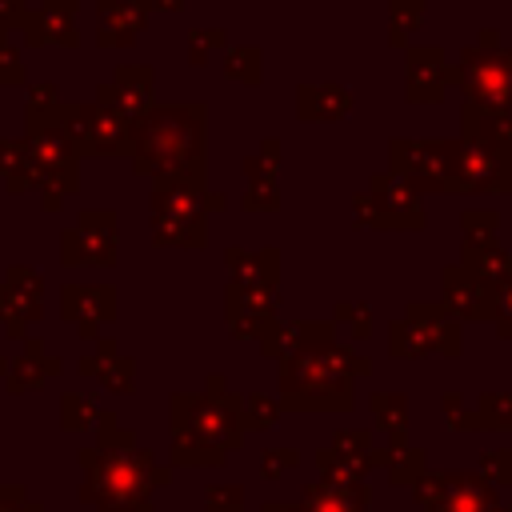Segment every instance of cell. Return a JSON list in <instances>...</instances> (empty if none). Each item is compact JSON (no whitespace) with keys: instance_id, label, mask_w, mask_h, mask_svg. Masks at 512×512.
Segmentation results:
<instances>
[{"instance_id":"8","label":"cell","mask_w":512,"mask_h":512,"mask_svg":"<svg viewBox=\"0 0 512 512\" xmlns=\"http://www.w3.org/2000/svg\"><path fill=\"white\" fill-rule=\"evenodd\" d=\"M28 12H24V0H0V32L8 28V24H16V20H24Z\"/></svg>"},{"instance_id":"7","label":"cell","mask_w":512,"mask_h":512,"mask_svg":"<svg viewBox=\"0 0 512 512\" xmlns=\"http://www.w3.org/2000/svg\"><path fill=\"white\" fill-rule=\"evenodd\" d=\"M256 60H260L256 48H244V52L232 48V52H228V72H240V68H244V72H248V84H252V76H256Z\"/></svg>"},{"instance_id":"5","label":"cell","mask_w":512,"mask_h":512,"mask_svg":"<svg viewBox=\"0 0 512 512\" xmlns=\"http://www.w3.org/2000/svg\"><path fill=\"white\" fill-rule=\"evenodd\" d=\"M116 88H108L104 96L116 100V112H132L140 104H148V68H120L116 72Z\"/></svg>"},{"instance_id":"4","label":"cell","mask_w":512,"mask_h":512,"mask_svg":"<svg viewBox=\"0 0 512 512\" xmlns=\"http://www.w3.org/2000/svg\"><path fill=\"white\" fill-rule=\"evenodd\" d=\"M424 84H432V92L440 96V88H444V56H440V48L408 52V92H412V100H428Z\"/></svg>"},{"instance_id":"9","label":"cell","mask_w":512,"mask_h":512,"mask_svg":"<svg viewBox=\"0 0 512 512\" xmlns=\"http://www.w3.org/2000/svg\"><path fill=\"white\" fill-rule=\"evenodd\" d=\"M220 40H224V32H192V44H220ZM192 60H196V64H200V60H204V56H200V52H196V56H192Z\"/></svg>"},{"instance_id":"3","label":"cell","mask_w":512,"mask_h":512,"mask_svg":"<svg viewBox=\"0 0 512 512\" xmlns=\"http://www.w3.org/2000/svg\"><path fill=\"white\" fill-rule=\"evenodd\" d=\"M100 44H128L144 28L148 0H100Z\"/></svg>"},{"instance_id":"10","label":"cell","mask_w":512,"mask_h":512,"mask_svg":"<svg viewBox=\"0 0 512 512\" xmlns=\"http://www.w3.org/2000/svg\"><path fill=\"white\" fill-rule=\"evenodd\" d=\"M160 4V8H184V0H148V8Z\"/></svg>"},{"instance_id":"6","label":"cell","mask_w":512,"mask_h":512,"mask_svg":"<svg viewBox=\"0 0 512 512\" xmlns=\"http://www.w3.org/2000/svg\"><path fill=\"white\" fill-rule=\"evenodd\" d=\"M388 8H392V44H404V36L424 24V0H388Z\"/></svg>"},{"instance_id":"2","label":"cell","mask_w":512,"mask_h":512,"mask_svg":"<svg viewBox=\"0 0 512 512\" xmlns=\"http://www.w3.org/2000/svg\"><path fill=\"white\" fill-rule=\"evenodd\" d=\"M76 0H44L40 12H28L20 24L32 44L56 40V44H76Z\"/></svg>"},{"instance_id":"1","label":"cell","mask_w":512,"mask_h":512,"mask_svg":"<svg viewBox=\"0 0 512 512\" xmlns=\"http://www.w3.org/2000/svg\"><path fill=\"white\" fill-rule=\"evenodd\" d=\"M460 84L472 92V100L488 104V108H504L512 104V52H496V48H468L460 60Z\"/></svg>"}]
</instances>
